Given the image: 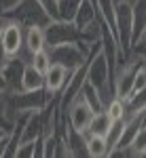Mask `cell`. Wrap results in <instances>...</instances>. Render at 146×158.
<instances>
[{
    "mask_svg": "<svg viewBox=\"0 0 146 158\" xmlns=\"http://www.w3.org/2000/svg\"><path fill=\"white\" fill-rule=\"evenodd\" d=\"M81 97H83L87 103L91 106V110H93V112H102V110L106 108V106H104V101H102V97H100V93H97V89H93L89 82H85V85H83Z\"/></svg>",
    "mask_w": 146,
    "mask_h": 158,
    "instance_id": "cell-17",
    "label": "cell"
},
{
    "mask_svg": "<svg viewBox=\"0 0 146 158\" xmlns=\"http://www.w3.org/2000/svg\"><path fill=\"white\" fill-rule=\"evenodd\" d=\"M34 152H36V141H25L17 146L15 158H34Z\"/></svg>",
    "mask_w": 146,
    "mask_h": 158,
    "instance_id": "cell-22",
    "label": "cell"
},
{
    "mask_svg": "<svg viewBox=\"0 0 146 158\" xmlns=\"http://www.w3.org/2000/svg\"><path fill=\"white\" fill-rule=\"evenodd\" d=\"M24 49L28 55H34L38 51L47 49V38H45V27L40 25H28L24 34Z\"/></svg>",
    "mask_w": 146,
    "mask_h": 158,
    "instance_id": "cell-9",
    "label": "cell"
},
{
    "mask_svg": "<svg viewBox=\"0 0 146 158\" xmlns=\"http://www.w3.org/2000/svg\"><path fill=\"white\" fill-rule=\"evenodd\" d=\"M68 76H70V72H68L64 65L51 61L49 70L45 72V91H47L49 97H57V93L64 89L66 80H68Z\"/></svg>",
    "mask_w": 146,
    "mask_h": 158,
    "instance_id": "cell-8",
    "label": "cell"
},
{
    "mask_svg": "<svg viewBox=\"0 0 146 158\" xmlns=\"http://www.w3.org/2000/svg\"><path fill=\"white\" fill-rule=\"evenodd\" d=\"M97 21V9L95 4L91 2V0H81V4H78V9H76V15H74L72 23L78 27V32L81 30H85L87 25L95 23Z\"/></svg>",
    "mask_w": 146,
    "mask_h": 158,
    "instance_id": "cell-11",
    "label": "cell"
},
{
    "mask_svg": "<svg viewBox=\"0 0 146 158\" xmlns=\"http://www.w3.org/2000/svg\"><path fill=\"white\" fill-rule=\"evenodd\" d=\"M129 53H131L134 57H138L142 63H146V32H144L140 38H138V40H135L134 44H131Z\"/></svg>",
    "mask_w": 146,
    "mask_h": 158,
    "instance_id": "cell-21",
    "label": "cell"
},
{
    "mask_svg": "<svg viewBox=\"0 0 146 158\" xmlns=\"http://www.w3.org/2000/svg\"><path fill=\"white\" fill-rule=\"evenodd\" d=\"M57 2H60V0H38V4L45 9V13H47L51 19H60V13H57Z\"/></svg>",
    "mask_w": 146,
    "mask_h": 158,
    "instance_id": "cell-23",
    "label": "cell"
},
{
    "mask_svg": "<svg viewBox=\"0 0 146 158\" xmlns=\"http://www.w3.org/2000/svg\"><path fill=\"white\" fill-rule=\"evenodd\" d=\"M30 63L36 68L40 74H45L49 70V65H51V57H49V51H38V53H34L32 55V59H30Z\"/></svg>",
    "mask_w": 146,
    "mask_h": 158,
    "instance_id": "cell-20",
    "label": "cell"
},
{
    "mask_svg": "<svg viewBox=\"0 0 146 158\" xmlns=\"http://www.w3.org/2000/svg\"><path fill=\"white\" fill-rule=\"evenodd\" d=\"M42 89H45V74H40L28 61L21 72V89L19 91H42Z\"/></svg>",
    "mask_w": 146,
    "mask_h": 158,
    "instance_id": "cell-12",
    "label": "cell"
},
{
    "mask_svg": "<svg viewBox=\"0 0 146 158\" xmlns=\"http://www.w3.org/2000/svg\"><path fill=\"white\" fill-rule=\"evenodd\" d=\"M110 124H112V118H110L108 114H106V110H102V112H95L93 114V118L89 122V129H87V133H93V135H106L110 129Z\"/></svg>",
    "mask_w": 146,
    "mask_h": 158,
    "instance_id": "cell-16",
    "label": "cell"
},
{
    "mask_svg": "<svg viewBox=\"0 0 146 158\" xmlns=\"http://www.w3.org/2000/svg\"><path fill=\"white\" fill-rule=\"evenodd\" d=\"M114 154H121V156H146V127H140L138 129V133L131 139V143H129L127 150H119Z\"/></svg>",
    "mask_w": 146,
    "mask_h": 158,
    "instance_id": "cell-15",
    "label": "cell"
},
{
    "mask_svg": "<svg viewBox=\"0 0 146 158\" xmlns=\"http://www.w3.org/2000/svg\"><path fill=\"white\" fill-rule=\"evenodd\" d=\"M4 137H9V131H7V129H2V127H0V141H2V139H4Z\"/></svg>",
    "mask_w": 146,
    "mask_h": 158,
    "instance_id": "cell-28",
    "label": "cell"
},
{
    "mask_svg": "<svg viewBox=\"0 0 146 158\" xmlns=\"http://www.w3.org/2000/svg\"><path fill=\"white\" fill-rule=\"evenodd\" d=\"M131 11H134V34H131V44H134L146 32V0H131Z\"/></svg>",
    "mask_w": 146,
    "mask_h": 158,
    "instance_id": "cell-13",
    "label": "cell"
},
{
    "mask_svg": "<svg viewBox=\"0 0 146 158\" xmlns=\"http://www.w3.org/2000/svg\"><path fill=\"white\" fill-rule=\"evenodd\" d=\"M78 4H81V0H60L57 2V13H60L61 21H72Z\"/></svg>",
    "mask_w": 146,
    "mask_h": 158,
    "instance_id": "cell-19",
    "label": "cell"
},
{
    "mask_svg": "<svg viewBox=\"0 0 146 158\" xmlns=\"http://www.w3.org/2000/svg\"><path fill=\"white\" fill-rule=\"evenodd\" d=\"M24 65H25V61L21 57H13L9 61V65L2 70L7 82H9V93H17L21 89V72H24Z\"/></svg>",
    "mask_w": 146,
    "mask_h": 158,
    "instance_id": "cell-10",
    "label": "cell"
},
{
    "mask_svg": "<svg viewBox=\"0 0 146 158\" xmlns=\"http://www.w3.org/2000/svg\"><path fill=\"white\" fill-rule=\"evenodd\" d=\"M45 38H47V47H55L61 42H76L81 40V32L72 21H61L53 19L45 25Z\"/></svg>",
    "mask_w": 146,
    "mask_h": 158,
    "instance_id": "cell-5",
    "label": "cell"
},
{
    "mask_svg": "<svg viewBox=\"0 0 146 158\" xmlns=\"http://www.w3.org/2000/svg\"><path fill=\"white\" fill-rule=\"evenodd\" d=\"M2 93H9V82H7L4 74L0 72V95H2Z\"/></svg>",
    "mask_w": 146,
    "mask_h": 158,
    "instance_id": "cell-26",
    "label": "cell"
},
{
    "mask_svg": "<svg viewBox=\"0 0 146 158\" xmlns=\"http://www.w3.org/2000/svg\"><path fill=\"white\" fill-rule=\"evenodd\" d=\"M85 148H87V156H91V158H106L110 152L106 137L104 135H93V133H87Z\"/></svg>",
    "mask_w": 146,
    "mask_h": 158,
    "instance_id": "cell-14",
    "label": "cell"
},
{
    "mask_svg": "<svg viewBox=\"0 0 146 158\" xmlns=\"http://www.w3.org/2000/svg\"><path fill=\"white\" fill-rule=\"evenodd\" d=\"M66 114H68L70 129L78 131V133H87V129H89V122H91V118H93V114H95V112L91 110V106L87 103L85 99L78 95V97H76L72 103L68 106Z\"/></svg>",
    "mask_w": 146,
    "mask_h": 158,
    "instance_id": "cell-6",
    "label": "cell"
},
{
    "mask_svg": "<svg viewBox=\"0 0 146 158\" xmlns=\"http://www.w3.org/2000/svg\"><path fill=\"white\" fill-rule=\"evenodd\" d=\"M106 114H108L112 120H121V118H125L127 116V106H125V101H123L121 97H112L106 103Z\"/></svg>",
    "mask_w": 146,
    "mask_h": 158,
    "instance_id": "cell-18",
    "label": "cell"
},
{
    "mask_svg": "<svg viewBox=\"0 0 146 158\" xmlns=\"http://www.w3.org/2000/svg\"><path fill=\"white\" fill-rule=\"evenodd\" d=\"M24 34H25V27L17 19H11V17H7V23L2 27V34H0V40H2V44H4V49L7 53L11 55V57H17L21 49H24Z\"/></svg>",
    "mask_w": 146,
    "mask_h": 158,
    "instance_id": "cell-7",
    "label": "cell"
},
{
    "mask_svg": "<svg viewBox=\"0 0 146 158\" xmlns=\"http://www.w3.org/2000/svg\"><path fill=\"white\" fill-rule=\"evenodd\" d=\"M4 23H7V17H4V15H0V34H2V27H4Z\"/></svg>",
    "mask_w": 146,
    "mask_h": 158,
    "instance_id": "cell-29",
    "label": "cell"
},
{
    "mask_svg": "<svg viewBox=\"0 0 146 158\" xmlns=\"http://www.w3.org/2000/svg\"><path fill=\"white\" fill-rule=\"evenodd\" d=\"M7 143H9V137H4L0 141V156H4V150H7Z\"/></svg>",
    "mask_w": 146,
    "mask_h": 158,
    "instance_id": "cell-27",
    "label": "cell"
},
{
    "mask_svg": "<svg viewBox=\"0 0 146 158\" xmlns=\"http://www.w3.org/2000/svg\"><path fill=\"white\" fill-rule=\"evenodd\" d=\"M85 65H87V82L93 89H97L100 97L106 106L114 97V91H112V72H110L108 59H106L104 51L100 47V42L89 47V57H87Z\"/></svg>",
    "mask_w": 146,
    "mask_h": 158,
    "instance_id": "cell-1",
    "label": "cell"
},
{
    "mask_svg": "<svg viewBox=\"0 0 146 158\" xmlns=\"http://www.w3.org/2000/svg\"><path fill=\"white\" fill-rule=\"evenodd\" d=\"M114 34L125 55H129L131 34H134V11L131 0H117L114 4Z\"/></svg>",
    "mask_w": 146,
    "mask_h": 158,
    "instance_id": "cell-3",
    "label": "cell"
},
{
    "mask_svg": "<svg viewBox=\"0 0 146 158\" xmlns=\"http://www.w3.org/2000/svg\"><path fill=\"white\" fill-rule=\"evenodd\" d=\"M11 59H13V57L9 55V53H7L4 44H2V40H0V72H2V70L9 65V61H11Z\"/></svg>",
    "mask_w": 146,
    "mask_h": 158,
    "instance_id": "cell-25",
    "label": "cell"
},
{
    "mask_svg": "<svg viewBox=\"0 0 146 158\" xmlns=\"http://www.w3.org/2000/svg\"><path fill=\"white\" fill-rule=\"evenodd\" d=\"M7 17L17 19L24 27H28V25H40V27H45L49 21H53L45 13V9L38 4V0H21L15 6V11L11 15H7Z\"/></svg>",
    "mask_w": 146,
    "mask_h": 158,
    "instance_id": "cell-4",
    "label": "cell"
},
{
    "mask_svg": "<svg viewBox=\"0 0 146 158\" xmlns=\"http://www.w3.org/2000/svg\"><path fill=\"white\" fill-rule=\"evenodd\" d=\"M47 51H49L51 61L64 65L68 72L85 65L87 57H89V47H85L81 40H76V42H61V44H55V47H47Z\"/></svg>",
    "mask_w": 146,
    "mask_h": 158,
    "instance_id": "cell-2",
    "label": "cell"
},
{
    "mask_svg": "<svg viewBox=\"0 0 146 158\" xmlns=\"http://www.w3.org/2000/svg\"><path fill=\"white\" fill-rule=\"evenodd\" d=\"M19 2H21V0H0V15H4V17L11 15Z\"/></svg>",
    "mask_w": 146,
    "mask_h": 158,
    "instance_id": "cell-24",
    "label": "cell"
}]
</instances>
